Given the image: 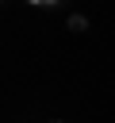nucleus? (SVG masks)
<instances>
[{"instance_id": "nucleus-1", "label": "nucleus", "mask_w": 115, "mask_h": 123, "mask_svg": "<svg viewBox=\"0 0 115 123\" xmlns=\"http://www.w3.org/2000/svg\"><path fill=\"white\" fill-rule=\"evenodd\" d=\"M31 4H42V0H31Z\"/></svg>"}]
</instances>
